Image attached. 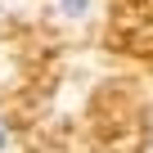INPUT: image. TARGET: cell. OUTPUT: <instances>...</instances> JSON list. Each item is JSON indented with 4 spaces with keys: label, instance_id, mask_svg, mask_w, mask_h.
<instances>
[{
    "label": "cell",
    "instance_id": "cell-1",
    "mask_svg": "<svg viewBox=\"0 0 153 153\" xmlns=\"http://www.w3.org/2000/svg\"><path fill=\"white\" fill-rule=\"evenodd\" d=\"M59 9H63V18H86L90 0H59Z\"/></svg>",
    "mask_w": 153,
    "mask_h": 153
},
{
    "label": "cell",
    "instance_id": "cell-2",
    "mask_svg": "<svg viewBox=\"0 0 153 153\" xmlns=\"http://www.w3.org/2000/svg\"><path fill=\"white\" fill-rule=\"evenodd\" d=\"M5 149H9V131L0 126V153H5Z\"/></svg>",
    "mask_w": 153,
    "mask_h": 153
}]
</instances>
